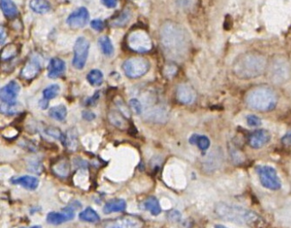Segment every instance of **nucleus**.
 Segmentation results:
<instances>
[{"label":"nucleus","mask_w":291,"mask_h":228,"mask_svg":"<svg viewBox=\"0 0 291 228\" xmlns=\"http://www.w3.org/2000/svg\"><path fill=\"white\" fill-rule=\"evenodd\" d=\"M268 68V62L264 55L258 53H245L232 64V73L239 80H252L261 76Z\"/></svg>","instance_id":"obj_1"},{"label":"nucleus","mask_w":291,"mask_h":228,"mask_svg":"<svg viewBox=\"0 0 291 228\" xmlns=\"http://www.w3.org/2000/svg\"><path fill=\"white\" fill-rule=\"evenodd\" d=\"M161 36L163 46L169 55L174 57H181L186 55L189 47V39L186 31L180 26L175 23L165 25Z\"/></svg>","instance_id":"obj_2"},{"label":"nucleus","mask_w":291,"mask_h":228,"mask_svg":"<svg viewBox=\"0 0 291 228\" xmlns=\"http://www.w3.org/2000/svg\"><path fill=\"white\" fill-rule=\"evenodd\" d=\"M278 98L273 89L259 87L251 89L246 96V103L251 109L258 112H270L277 106Z\"/></svg>","instance_id":"obj_3"},{"label":"nucleus","mask_w":291,"mask_h":228,"mask_svg":"<svg viewBox=\"0 0 291 228\" xmlns=\"http://www.w3.org/2000/svg\"><path fill=\"white\" fill-rule=\"evenodd\" d=\"M127 47L137 53H146L152 48V39L147 32L143 30H135L129 32L127 37Z\"/></svg>","instance_id":"obj_4"},{"label":"nucleus","mask_w":291,"mask_h":228,"mask_svg":"<svg viewBox=\"0 0 291 228\" xmlns=\"http://www.w3.org/2000/svg\"><path fill=\"white\" fill-rule=\"evenodd\" d=\"M150 69V63L144 57H131L123 64L125 74L130 79L144 76Z\"/></svg>","instance_id":"obj_5"},{"label":"nucleus","mask_w":291,"mask_h":228,"mask_svg":"<svg viewBox=\"0 0 291 228\" xmlns=\"http://www.w3.org/2000/svg\"><path fill=\"white\" fill-rule=\"evenodd\" d=\"M257 172L262 186L270 190H279L282 187V183L277 172L270 166H258Z\"/></svg>","instance_id":"obj_6"},{"label":"nucleus","mask_w":291,"mask_h":228,"mask_svg":"<svg viewBox=\"0 0 291 228\" xmlns=\"http://www.w3.org/2000/svg\"><path fill=\"white\" fill-rule=\"evenodd\" d=\"M290 68L287 61L282 58L273 61L270 66L268 64L267 68L270 71L271 81L275 84L284 83L290 78Z\"/></svg>","instance_id":"obj_7"},{"label":"nucleus","mask_w":291,"mask_h":228,"mask_svg":"<svg viewBox=\"0 0 291 228\" xmlns=\"http://www.w3.org/2000/svg\"><path fill=\"white\" fill-rule=\"evenodd\" d=\"M89 42L87 38L81 37L78 38L74 45V57L72 61L73 66L81 70L84 68L89 56Z\"/></svg>","instance_id":"obj_8"},{"label":"nucleus","mask_w":291,"mask_h":228,"mask_svg":"<svg viewBox=\"0 0 291 228\" xmlns=\"http://www.w3.org/2000/svg\"><path fill=\"white\" fill-rule=\"evenodd\" d=\"M144 220L140 217L125 215L113 220H109L104 225L105 228H143Z\"/></svg>","instance_id":"obj_9"},{"label":"nucleus","mask_w":291,"mask_h":228,"mask_svg":"<svg viewBox=\"0 0 291 228\" xmlns=\"http://www.w3.org/2000/svg\"><path fill=\"white\" fill-rule=\"evenodd\" d=\"M89 21V13L86 7L77 9L71 13L67 19L68 25L73 29H81L88 24Z\"/></svg>","instance_id":"obj_10"},{"label":"nucleus","mask_w":291,"mask_h":228,"mask_svg":"<svg viewBox=\"0 0 291 228\" xmlns=\"http://www.w3.org/2000/svg\"><path fill=\"white\" fill-rule=\"evenodd\" d=\"M20 85L17 83L16 81H11L8 84L5 85L1 89L0 92V97H1V102L3 104H13L16 103V99L18 94L20 92Z\"/></svg>","instance_id":"obj_11"},{"label":"nucleus","mask_w":291,"mask_h":228,"mask_svg":"<svg viewBox=\"0 0 291 228\" xmlns=\"http://www.w3.org/2000/svg\"><path fill=\"white\" fill-rule=\"evenodd\" d=\"M74 212L75 211L72 207L65 208L62 212H50L47 217V223L55 226L64 224V222L74 219Z\"/></svg>","instance_id":"obj_12"},{"label":"nucleus","mask_w":291,"mask_h":228,"mask_svg":"<svg viewBox=\"0 0 291 228\" xmlns=\"http://www.w3.org/2000/svg\"><path fill=\"white\" fill-rule=\"evenodd\" d=\"M41 70V63L38 56L33 55L30 58L25 66L21 70V77L24 80L30 81L38 75Z\"/></svg>","instance_id":"obj_13"},{"label":"nucleus","mask_w":291,"mask_h":228,"mask_svg":"<svg viewBox=\"0 0 291 228\" xmlns=\"http://www.w3.org/2000/svg\"><path fill=\"white\" fill-rule=\"evenodd\" d=\"M270 139L271 135L268 131L259 129L250 134L249 137V144L254 149H259L268 144Z\"/></svg>","instance_id":"obj_14"},{"label":"nucleus","mask_w":291,"mask_h":228,"mask_svg":"<svg viewBox=\"0 0 291 228\" xmlns=\"http://www.w3.org/2000/svg\"><path fill=\"white\" fill-rule=\"evenodd\" d=\"M196 94L194 89L188 85H180L177 89V98L178 101L184 105H191L194 103Z\"/></svg>","instance_id":"obj_15"},{"label":"nucleus","mask_w":291,"mask_h":228,"mask_svg":"<svg viewBox=\"0 0 291 228\" xmlns=\"http://www.w3.org/2000/svg\"><path fill=\"white\" fill-rule=\"evenodd\" d=\"M66 69V64L64 61L59 58H53L51 60L48 66V77L50 79H56L64 74Z\"/></svg>","instance_id":"obj_16"},{"label":"nucleus","mask_w":291,"mask_h":228,"mask_svg":"<svg viewBox=\"0 0 291 228\" xmlns=\"http://www.w3.org/2000/svg\"><path fill=\"white\" fill-rule=\"evenodd\" d=\"M11 183L13 185H20L28 190H35L38 188L39 180L38 178L31 176H22L19 178H12Z\"/></svg>","instance_id":"obj_17"},{"label":"nucleus","mask_w":291,"mask_h":228,"mask_svg":"<svg viewBox=\"0 0 291 228\" xmlns=\"http://www.w3.org/2000/svg\"><path fill=\"white\" fill-rule=\"evenodd\" d=\"M127 203L123 199H112L107 202L103 207V212L110 214L112 212H120L126 210Z\"/></svg>","instance_id":"obj_18"},{"label":"nucleus","mask_w":291,"mask_h":228,"mask_svg":"<svg viewBox=\"0 0 291 228\" xmlns=\"http://www.w3.org/2000/svg\"><path fill=\"white\" fill-rule=\"evenodd\" d=\"M108 118L110 120V122L115 126V127H118L120 129H125L127 128V118L123 115L119 111H110L109 114H108Z\"/></svg>","instance_id":"obj_19"},{"label":"nucleus","mask_w":291,"mask_h":228,"mask_svg":"<svg viewBox=\"0 0 291 228\" xmlns=\"http://www.w3.org/2000/svg\"><path fill=\"white\" fill-rule=\"evenodd\" d=\"M52 170L56 176H58L60 178H65L69 176L71 169H70V164L67 160L62 159L58 162L53 165Z\"/></svg>","instance_id":"obj_20"},{"label":"nucleus","mask_w":291,"mask_h":228,"mask_svg":"<svg viewBox=\"0 0 291 228\" xmlns=\"http://www.w3.org/2000/svg\"><path fill=\"white\" fill-rule=\"evenodd\" d=\"M30 7L37 13H47L51 10V4L47 0H31Z\"/></svg>","instance_id":"obj_21"},{"label":"nucleus","mask_w":291,"mask_h":228,"mask_svg":"<svg viewBox=\"0 0 291 228\" xmlns=\"http://www.w3.org/2000/svg\"><path fill=\"white\" fill-rule=\"evenodd\" d=\"M1 9L5 16L7 18H13L17 15L18 10L16 5L12 0H0Z\"/></svg>","instance_id":"obj_22"},{"label":"nucleus","mask_w":291,"mask_h":228,"mask_svg":"<svg viewBox=\"0 0 291 228\" xmlns=\"http://www.w3.org/2000/svg\"><path fill=\"white\" fill-rule=\"evenodd\" d=\"M144 207L147 211L151 212L152 215L158 216L159 214H161V204L159 203V200L156 197H154V196L149 197L144 202Z\"/></svg>","instance_id":"obj_23"},{"label":"nucleus","mask_w":291,"mask_h":228,"mask_svg":"<svg viewBox=\"0 0 291 228\" xmlns=\"http://www.w3.org/2000/svg\"><path fill=\"white\" fill-rule=\"evenodd\" d=\"M49 116L57 121H63L67 116L66 106L60 105V106L52 107L49 111Z\"/></svg>","instance_id":"obj_24"},{"label":"nucleus","mask_w":291,"mask_h":228,"mask_svg":"<svg viewBox=\"0 0 291 228\" xmlns=\"http://www.w3.org/2000/svg\"><path fill=\"white\" fill-rule=\"evenodd\" d=\"M79 218L82 221L89 222V223H97L98 221H100V217L92 208H87L85 211L81 212Z\"/></svg>","instance_id":"obj_25"},{"label":"nucleus","mask_w":291,"mask_h":228,"mask_svg":"<svg viewBox=\"0 0 291 228\" xmlns=\"http://www.w3.org/2000/svg\"><path fill=\"white\" fill-rule=\"evenodd\" d=\"M190 143L196 144L202 151H206L210 146V141L206 135H194L190 138Z\"/></svg>","instance_id":"obj_26"},{"label":"nucleus","mask_w":291,"mask_h":228,"mask_svg":"<svg viewBox=\"0 0 291 228\" xmlns=\"http://www.w3.org/2000/svg\"><path fill=\"white\" fill-rule=\"evenodd\" d=\"M99 46L101 47L102 53L105 55H111L113 54L114 48L112 43L110 41V38L107 36H103L99 38Z\"/></svg>","instance_id":"obj_27"},{"label":"nucleus","mask_w":291,"mask_h":228,"mask_svg":"<svg viewBox=\"0 0 291 228\" xmlns=\"http://www.w3.org/2000/svg\"><path fill=\"white\" fill-rule=\"evenodd\" d=\"M87 80L89 81V83L97 87V86H100L103 81V75H102V72L99 70H93L91 72H89L87 76Z\"/></svg>","instance_id":"obj_28"},{"label":"nucleus","mask_w":291,"mask_h":228,"mask_svg":"<svg viewBox=\"0 0 291 228\" xmlns=\"http://www.w3.org/2000/svg\"><path fill=\"white\" fill-rule=\"evenodd\" d=\"M63 144L65 145V147L71 149L72 151H75L78 145L76 133H74L73 130L68 131L67 134L64 135V141Z\"/></svg>","instance_id":"obj_29"},{"label":"nucleus","mask_w":291,"mask_h":228,"mask_svg":"<svg viewBox=\"0 0 291 228\" xmlns=\"http://www.w3.org/2000/svg\"><path fill=\"white\" fill-rule=\"evenodd\" d=\"M60 91V87L58 85L54 84L51 85L49 87H47V89H44L43 91V97H44V100L48 101L53 98H55Z\"/></svg>","instance_id":"obj_30"},{"label":"nucleus","mask_w":291,"mask_h":228,"mask_svg":"<svg viewBox=\"0 0 291 228\" xmlns=\"http://www.w3.org/2000/svg\"><path fill=\"white\" fill-rule=\"evenodd\" d=\"M16 47L13 44L6 46L2 50V59L4 60V61H6V60L13 58V56H15V55H16Z\"/></svg>","instance_id":"obj_31"},{"label":"nucleus","mask_w":291,"mask_h":228,"mask_svg":"<svg viewBox=\"0 0 291 228\" xmlns=\"http://www.w3.org/2000/svg\"><path fill=\"white\" fill-rule=\"evenodd\" d=\"M17 103H13V104H1V113L5 114H16L18 112V107H17Z\"/></svg>","instance_id":"obj_32"},{"label":"nucleus","mask_w":291,"mask_h":228,"mask_svg":"<svg viewBox=\"0 0 291 228\" xmlns=\"http://www.w3.org/2000/svg\"><path fill=\"white\" fill-rule=\"evenodd\" d=\"M116 106L118 107V110L121 113V114L126 117V118H129L131 116V113L130 110H129V108L127 107V105L124 103L122 99H118L117 101H116Z\"/></svg>","instance_id":"obj_33"},{"label":"nucleus","mask_w":291,"mask_h":228,"mask_svg":"<svg viewBox=\"0 0 291 228\" xmlns=\"http://www.w3.org/2000/svg\"><path fill=\"white\" fill-rule=\"evenodd\" d=\"M46 132H47V135H51V136L55 137L56 139L61 140L64 143V135L62 134V132L58 128H56V127H48Z\"/></svg>","instance_id":"obj_34"},{"label":"nucleus","mask_w":291,"mask_h":228,"mask_svg":"<svg viewBox=\"0 0 291 228\" xmlns=\"http://www.w3.org/2000/svg\"><path fill=\"white\" fill-rule=\"evenodd\" d=\"M247 123L250 127H258L261 125V119L256 115H249L247 117Z\"/></svg>","instance_id":"obj_35"},{"label":"nucleus","mask_w":291,"mask_h":228,"mask_svg":"<svg viewBox=\"0 0 291 228\" xmlns=\"http://www.w3.org/2000/svg\"><path fill=\"white\" fill-rule=\"evenodd\" d=\"M129 18H130V13L127 12V11H125L120 16L117 18V20L115 21L114 24H116L117 26H124V24L129 20Z\"/></svg>","instance_id":"obj_36"},{"label":"nucleus","mask_w":291,"mask_h":228,"mask_svg":"<svg viewBox=\"0 0 291 228\" xmlns=\"http://www.w3.org/2000/svg\"><path fill=\"white\" fill-rule=\"evenodd\" d=\"M132 110L135 111L136 114H140L142 113V105L140 104V102L137 99H131L129 102Z\"/></svg>","instance_id":"obj_37"},{"label":"nucleus","mask_w":291,"mask_h":228,"mask_svg":"<svg viewBox=\"0 0 291 228\" xmlns=\"http://www.w3.org/2000/svg\"><path fill=\"white\" fill-rule=\"evenodd\" d=\"M91 27L95 30L101 31V30L104 29V23H103V21H101V20L96 19V20H93V21H91Z\"/></svg>","instance_id":"obj_38"},{"label":"nucleus","mask_w":291,"mask_h":228,"mask_svg":"<svg viewBox=\"0 0 291 228\" xmlns=\"http://www.w3.org/2000/svg\"><path fill=\"white\" fill-rule=\"evenodd\" d=\"M101 2L106 7H108V8H114L117 5L118 0H101Z\"/></svg>","instance_id":"obj_39"},{"label":"nucleus","mask_w":291,"mask_h":228,"mask_svg":"<svg viewBox=\"0 0 291 228\" xmlns=\"http://www.w3.org/2000/svg\"><path fill=\"white\" fill-rule=\"evenodd\" d=\"M282 142L286 146H291V131L283 136Z\"/></svg>","instance_id":"obj_40"},{"label":"nucleus","mask_w":291,"mask_h":228,"mask_svg":"<svg viewBox=\"0 0 291 228\" xmlns=\"http://www.w3.org/2000/svg\"><path fill=\"white\" fill-rule=\"evenodd\" d=\"M83 118L87 120H92L96 118V114H94L93 113H91L89 111H85L83 113Z\"/></svg>","instance_id":"obj_41"},{"label":"nucleus","mask_w":291,"mask_h":228,"mask_svg":"<svg viewBox=\"0 0 291 228\" xmlns=\"http://www.w3.org/2000/svg\"><path fill=\"white\" fill-rule=\"evenodd\" d=\"M4 40H5V31L4 28L1 26V45L4 44Z\"/></svg>","instance_id":"obj_42"},{"label":"nucleus","mask_w":291,"mask_h":228,"mask_svg":"<svg viewBox=\"0 0 291 228\" xmlns=\"http://www.w3.org/2000/svg\"><path fill=\"white\" fill-rule=\"evenodd\" d=\"M215 228H227L226 227H224L223 225H216L215 226Z\"/></svg>","instance_id":"obj_43"},{"label":"nucleus","mask_w":291,"mask_h":228,"mask_svg":"<svg viewBox=\"0 0 291 228\" xmlns=\"http://www.w3.org/2000/svg\"><path fill=\"white\" fill-rule=\"evenodd\" d=\"M42 228L40 226H34V227H31V228Z\"/></svg>","instance_id":"obj_44"}]
</instances>
